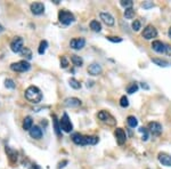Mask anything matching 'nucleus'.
Segmentation results:
<instances>
[{
	"label": "nucleus",
	"mask_w": 171,
	"mask_h": 169,
	"mask_svg": "<svg viewBox=\"0 0 171 169\" xmlns=\"http://www.w3.org/2000/svg\"><path fill=\"white\" fill-rule=\"evenodd\" d=\"M24 96H25V98L27 101L31 102V103H34V104L40 103L41 99H42V93L35 86H30L29 88H26L25 93H24Z\"/></svg>",
	"instance_id": "obj_1"
},
{
	"label": "nucleus",
	"mask_w": 171,
	"mask_h": 169,
	"mask_svg": "<svg viewBox=\"0 0 171 169\" xmlns=\"http://www.w3.org/2000/svg\"><path fill=\"white\" fill-rule=\"evenodd\" d=\"M58 19L64 25H70L72 22H74V15L67 11H60L58 13Z\"/></svg>",
	"instance_id": "obj_2"
},
{
	"label": "nucleus",
	"mask_w": 171,
	"mask_h": 169,
	"mask_svg": "<svg viewBox=\"0 0 171 169\" xmlns=\"http://www.w3.org/2000/svg\"><path fill=\"white\" fill-rule=\"evenodd\" d=\"M30 68H31L30 63L26 62V61H19V62L13 63L10 65V69L15 72H26L30 70Z\"/></svg>",
	"instance_id": "obj_3"
},
{
	"label": "nucleus",
	"mask_w": 171,
	"mask_h": 169,
	"mask_svg": "<svg viewBox=\"0 0 171 169\" xmlns=\"http://www.w3.org/2000/svg\"><path fill=\"white\" fill-rule=\"evenodd\" d=\"M98 119L105 124L110 125V126H114L116 124V120L114 119V116H112L111 113H108L107 111H101L98 113Z\"/></svg>",
	"instance_id": "obj_4"
},
{
	"label": "nucleus",
	"mask_w": 171,
	"mask_h": 169,
	"mask_svg": "<svg viewBox=\"0 0 171 169\" xmlns=\"http://www.w3.org/2000/svg\"><path fill=\"white\" fill-rule=\"evenodd\" d=\"M60 129L64 130L65 133H71L72 129H73V125H72L70 118H69V116H67L66 113L63 114V116H62V119L60 121Z\"/></svg>",
	"instance_id": "obj_5"
},
{
	"label": "nucleus",
	"mask_w": 171,
	"mask_h": 169,
	"mask_svg": "<svg viewBox=\"0 0 171 169\" xmlns=\"http://www.w3.org/2000/svg\"><path fill=\"white\" fill-rule=\"evenodd\" d=\"M24 41L21 37H15L10 42V49L14 53H21V50L24 48Z\"/></svg>",
	"instance_id": "obj_6"
},
{
	"label": "nucleus",
	"mask_w": 171,
	"mask_h": 169,
	"mask_svg": "<svg viewBox=\"0 0 171 169\" xmlns=\"http://www.w3.org/2000/svg\"><path fill=\"white\" fill-rule=\"evenodd\" d=\"M141 36H143V38H145L146 40H151V39H153V38H155L157 36V31L153 25H147L144 29Z\"/></svg>",
	"instance_id": "obj_7"
},
{
	"label": "nucleus",
	"mask_w": 171,
	"mask_h": 169,
	"mask_svg": "<svg viewBox=\"0 0 171 169\" xmlns=\"http://www.w3.org/2000/svg\"><path fill=\"white\" fill-rule=\"evenodd\" d=\"M86 45V40L83 38H74L72 39L70 42V46L72 49H75V50H79V49H82Z\"/></svg>",
	"instance_id": "obj_8"
},
{
	"label": "nucleus",
	"mask_w": 171,
	"mask_h": 169,
	"mask_svg": "<svg viewBox=\"0 0 171 169\" xmlns=\"http://www.w3.org/2000/svg\"><path fill=\"white\" fill-rule=\"evenodd\" d=\"M72 141L77 144V145H88V143H87V136L85 135H81V134H79V133H75L72 135Z\"/></svg>",
	"instance_id": "obj_9"
},
{
	"label": "nucleus",
	"mask_w": 171,
	"mask_h": 169,
	"mask_svg": "<svg viewBox=\"0 0 171 169\" xmlns=\"http://www.w3.org/2000/svg\"><path fill=\"white\" fill-rule=\"evenodd\" d=\"M115 138H116V142L119 145H123L127 141V135L124 130L122 128H116L115 129Z\"/></svg>",
	"instance_id": "obj_10"
},
{
	"label": "nucleus",
	"mask_w": 171,
	"mask_h": 169,
	"mask_svg": "<svg viewBox=\"0 0 171 169\" xmlns=\"http://www.w3.org/2000/svg\"><path fill=\"white\" fill-rule=\"evenodd\" d=\"M148 132L152 133L153 135L159 136L162 133V126L159 122H149L148 124Z\"/></svg>",
	"instance_id": "obj_11"
},
{
	"label": "nucleus",
	"mask_w": 171,
	"mask_h": 169,
	"mask_svg": "<svg viewBox=\"0 0 171 169\" xmlns=\"http://www.w3.org/2000/svg\"><path fill=\"white\" fill-rule=\"evenodd\" d=\"M101 19L103 21V22L106 24V25H108V27H112V25H114V23H115V19H114V17L110 14V13H101Z\"/></svg>",
	"instance_id": "obj_12"
},
{
	"label": "nucleus",
	"mask_w": 171,
	"mask_h": 169,
	"mask_svg": "<svg viewBox=\"0 0 171 169\" xmlns=\"http://www.w3.org/2000/svg\"><path fill=\"white\" fill-rule=\"evenodd\" d=\"M30 8H31V11L33 13L34 15H41L45 11V6H44V4H41V2H33V4H31Z\"/></svg>",
	"instance_id": "obj_13"
},
{
	"label": "nucleus",
	"mask_w": 171,
	"mask_h": 169,
	"mask_svg": "<svg viewBox=\"0 0 171 169\" xmlns=\"http://www.w3.org/2000/svg\"><path fill=\"white\" fill-rule=\"evenodd\" d=\"M64 105L67 108H78L81 105V101L77 97H69L64 101Z\"/></svg>",
	"instance_id": "obj_14"
},
{
	"label": "nucleus",
	"mask_w": 171,
	"mask_h": 169,
	"mask_svg": "<svg viewBox=\"0 0 171 169\" xmlns=\"http://www.w3.org/2000/svg\"><path fill=\"white\" fill-rule=\"evenodd\" d=\"M29 133H30L31 137L34 139H40L41 137H42V129H41L39 126H33V127L29 130Z\"/></svg>",
	"instance_id": "obj_15"
},
{
	"label": "nucleus",
	"mask_w": 171,
	"mask_h": 169,
	"mask_svg": "<svg viewBox=\"0 0 171 169\" xmlns=\"http://www.w3.org/2000/svg\"><path fill=\"white\" fill-rule=\"evenodd\" d=\"M88 73L91 75H98L102 73V66L98 63H93L88 68Z\"/></svg>",
	"instance_id": "obj_16"
},
{
	"label": "nucleus",
	"mask_w": 171,
	"mask_h": 169,
	"mask_svg": "<svg viewBox=\"0 0 171 169\" xmlns=\"http://www.w3.org/2000/svg\"><path fill=\"white\" fill-rule=\"evenodd\" d=\"M152 48H153V50H155L156 53H164L165 49H167V46L164 45L162 41L155 40V41H153V44H152Z\"/></svg>",
	"instance_id": "obj_17"
},
{
	"label": "nucleus",
	"mask_w": 171,
	"mask_h": 169,
	"mask_svg": "<svg viewBox=\"0 0 171 169\" xmlns=\"http://www.w3.org/2000/svg\"><path fill=\"white\" fill-rule=\"evenodd\" d=\"M157 158H159V161H160L163 166L171 167V155H169V154H167V153H160Z\"/></svg>",
	"instance_id": "obj_18"
},
{
	"label": "nucleus",
	"mask_w": 171,
	"mask_h": 169,
	"mask_svg": "<svg viewBox=\"0 0 171 169\" xmlns=\"http://www.w3.org/2000/svg\"><path fill=\"white\" fill-rule=\"evenodd\" d=\"M33 127V120L30 116H25V119L23 121V129L24 130H30L31 128Z\"/></svg>",
	"instance_id": "obj_19"
},
{
	"label": "nucleus",
	"mask_w": 171,
	"mask_h": 169,
	"mask_svg": "<svg viewBox=\"0 0 171 169\" xmlns=\"http://www.w3.org/2000/svg\"><path fill=\"white\" fill-rule=\"evenodd\" d=\"M52 124H54V129H55V134L58 137H60V135H62V133H60V121L57 120V118H56V116H52Z\"/></svg>",
	"instance_id": "obj_20"
},
{
	"label": "nucleus",
	"mask_w": 171,
	"mask_h": 169,
	"mask_svg": "<svg viewBox=\"0 0 171 169\" xmlns=\"http://www.w3.org/2000/svg\"><path fill=\"white\" fill-rule=\"evenodd\" d=\"M90 29L93 31H95V32H101L102 31L101 23L98 22V21H96V19H94V21L90 22Z\"/></svg>",
	"instance_id": "obj_21"
},
{
	"label": "nucleus",
	"mask_w": 171,
	"mask_h": 169,
	"mask_svg": "<svg viewBox=\"0 0 171 169\" xmlns=\"http://www.w3.org/2000/svg\"><path fill=\"white\" fill-rule=\"evenodd\" d=\"M71 61H72V63L74 64L75 66H82V64H83V60L78 55H72Z\"/></svg>",
	"instance_id": "obj_22"
},
{
	"label": "nucleus",
	"mask_w": 171,
	"mask_h": 169,
	"mask_svg": "<svg viewBox=\"0 0 171 169\" xmlns=\"http://www.w3.org/2000/svg\"><path fill=\"white\" fill-rule=\"evenodd\" d=\"M127 122H128V125H129L131 128H136L138 126L137 118H135L134 116H128V118H127Z\"/></svg>",
	"instance_id": "obj_23"
},
{
	"label": "nucleus",
	"mask_w": 171,
	"mask_h": 169,
	"mask_svg": "<svg viewBox=\"0 0 171 169\" xmlns=\"http://www.w3.org/2000/svg\"><path fill=\"white\" fill-rule=\"evenodd\" d=\"M48 47V42L46 41V40H42L40 42V45H39V48H38V53L40 54V55H44L46 53V49Z\"/></svg>",
	"instance_id": "obj_24"
},
{
	"label": "nucleus",
	"mask_w": 171,
	"mask_h": 169,
	"mask_svg": "<svg viewBox=\"0 0 171 169\" xmlns=\"http://www.w3.org/2000/svg\"><path fill=\"white\" fill-rule=\"evenodd\" d=\"M21 55H22L23 57H25L26 60H31L32 58V52H31V49L26 48V47H24V48L21 50Z\"/></svg>",
	"instance_id": "obj_25"
},
{
	"label": "nucleus",
	"mask_w": 171,
	"mask_h": 169,
	"mask_svg": "<svg viewBox=\"0 0 171 169\" xmlns=\"http://www.w3.org/2000/svg\"><path fill=\"white\" fill-rule=\"evenodd\" d=\"M152 62L153 63H155L156 65H159V66H162V68H165L169 65V62L165 60H160V58H152Z\"/></svg>",
	"instance_id": "obj_26"
},
{
	"label": "nucleus",
	"mask_w": 171,
	"mask_h": 169,
	"mask_svg": "<svg viewBox=\"0 0 171 169\" xmlns=\"http://www.w3.org/2000/svg\"><path fill=\"white\" fill-rule=\"evenodd\" d=\"M69 82H70V86L72 87L73 89H80V88H81V83L79 82L77 79H74V78H71V79L69 80Z\"/></svg>",
	"instance_id": "obj_27"
},
{
	"label": "nucleus",
	"mask_w": 171,
	"mask_h": 169,
	"mask_svg": "<svg viewBox=\"0 0 171 169\" xmlns=\"http://www.w3.org/2000/svg\"><path fill=\"white\" fill-rule=\"evenodd\" d=\"M99 141V138L97 136H87V143L88 145H95Z\"/></svg>",
	"instance_id": "obj_28"
},
{
	"label": "nucleus",
	"mask_w": 171,
	"mask_h": 169,
	"mask_svg": "<svg viewBox=\"0 0 171 169\" xmlns=\"http://www.w3.org/2000/svg\"><path fill=\"white\" fill-rule=\"evenodd\" d=\"M124 17L128 19H131L135 17V11L132 9V8H128V9H126L124 11Z\"/></svg>",
	"instance_id": "obj_29"
},
{
	"label": "nucleus",
	"mask_w": 171,
	"mask_h": 169,
	"mask_svg": "<svg viewBox=\"0 0 171 169\" xmlns=\"http://www.w3.org/2000/svg\"><path fill=\"white\" fill-rule=\"evenodd\" d=\"M138 90V85L136 82L131 83L130 86L127 88V91H128V94H134V93H136Z\"/></svg>",
	"instance_id": "obj_30"
},
{
	"label": "nucleus",
	"mask_w": 171,
	"mask_h": 169,
	"mask_svg": "<svg viewBox=\"0 0 171 169\" xmlns=\"http://www.w3.org/2000/svg\"><path fill=\"white\" fill-rule=\"evenodd\" d=\"M120 4H121V6H122V7H124L126 9H128V8L132 7L134 2H132L131 0H121V1H120Z\"/></svg>",
	"instance_id": "obj_31"
},
{
	"label": "nucleus",
	"mask_w": 171,
	"mask_h": 169,
	"mask_svg": "<svg viewBox=\"0 0 171 169\" xmlns=\"http://www.w3.org/2000/svg\"><path fill=\"white\" fill-rule=\"evenodd\" d=\"M139 133L143 134V141H147V139H148V129L141 127V128H139Z\"/></svg>",
	"instance_id": "obj_32"
},
{
	"label": "nucleus",
	"mask_w": 171,
	"mask_h": 169,
	"mask_svg": "<svg viewBox=\"0 0 171 169\" xmlns=\"http://www.w3.org/2000/svg\"><path fill=\"white\" fill-rule=\"evenodd\" d=\"M120 105L122 108H128L129 106V101H128V97L127 96H122L120 98Z\"/></svg>",
	"instance_id": "obj_33"
},
{
	"label": "nucleus",
	"mask_w": 171,
	"mask_h": 169,
	"mask_svg": "<svg viewBox=\"0 0 171 169\" xmlns=\"http://www.w3.org/2000/svg\"><path fill=\"white\" fill-rule=\"evenodd\" d=\"M5 86L7 87V88H9V89H14L16 87L15 82H14V80L11 79H6V81H5Z\"/></svg>",
	"instance_id": "obj_34"
},
{
	"label": "nucleus",
	"mask_w": 171,
	"mask_h": 169,
	"mask_svg": "<svg viewBox=\"0 0 171 169\" xmlns=\"http://www.w3.org/2000/svg\"><path fill=\"white\" fill-rule=\"evenodd\" d=\"M131 27H132V30L134 31H139L140 30V22L139 21H137V19H135L134 22H132V24H131Z\"/></svg>",
	"instance_id": "obj_35"
},
{
	"label": "nucleus",
	"mask_w": 171,
	"mask_h": 169,
	"mask_svg": "<svg viewBox=\"0 0 171 169\" xmlns=\"http://www.w3.org/2000/svg\"><path fill=\"white\" fill-rule=\"evenodd\" d=\"M67 65H69V61H67V58L65 56H63L62 58H60V68H67Z\"/></svg>",
	"instance_id": "obj_36"
},
{
	"label": "nucleus",
	"mask_w": 171,
	"mask_h": 169,
	"mask_svg": "<svg viewBox=\"0 0 171 169\" xmlns=\"http://www.w3.org/2000/svg\"><path fill=\"white\" fill-rule=\"evenodd\" d=\"M107 40L112 42H121L122 41V38L120 37H107Z\"/></svg>",
	"instance_id": "obj_37"
},
{
	"label": "nucleus",
	"mask_w": 171,
	"mask_h": 169,
	"mask_svg": "<svg viewBox=\"0 0 171 169\" xmlns=\"http://www.w3.org/2000/svg\"><path fill=\"white\" fill-rule=\"evenodd\" d=\"M6 152H8L9 153V155H10V158H14V155H16L15 152H13V151L9 149V147H6Z\"/></svg>",
	"instance_id": "obj_38"
},
{
	"label": "nucleus",
	"mask_w": 171,
	"mask_h": 169,
	"mask_svg": "<svg viewBox=\"0 0 171 169\" xmlns=\"http://www.w3.org/2000/svg\"><path fill=\"white\" fill-rule=\"evenodd\" d=\"M144 6V8H149V7H153V2L152 1H147V2H145V4L143 5Z\"/></svg>",
	"instance_id": "obj_39"
},
{
	"label": "nucleus",
	"mask_w": 171,
	"mask_h": 169,
	"mask_svg": "<svg viewBox=\"0 0 171 169\" xmlns=\"http://www.w3.org/2000/svg\"><path fill=\"white\" fill-rule=\"evenodd\" d=\"M65 165H67V161H66V160H64L63 162H60V163H58V169L64 168V167H65Z\"/></svg>",
	"instance_id": "obj_40"
},
{
	"label": "nucleus",
	"mask_w": 171,
	"mask_h": 169,
	"mask_svg": "<svg viewBox=\"0 0 171 169\" xmlns=\"http://www.w3.org/2000/svg\"><path fill=\"white\" fill-rule=\"evenodd\" d=\"M30 169H41V168H40V167H39L38 165H32V166L30 167Z\"/></svg>",
	"instance_id": "obj_41"
},
{
	"label": "nucleus",
	"mask_w": 171,
	"mask_h": 169,
	"mask_svg": "<svg viewBox=\"0 0 171 169\" xmlns=\"http://www.w3.org/2000/svg\"><path fill=\"white\" fill-rule=\"evenodd\" d=\"M141 87H143V88H145V89H148V86L145 85V83H141Z\"/></svg>",
	"instance_id": "obj_42"
},
{
	"label": "nucleus",
	"mask_w": 171,
	"mask_h": 169,
	"mask_svg": "<svg viewBox=\"0 0 171 169\" xmlns=\"http://www.w3.org/2000/svg\"><path fill=\"white\" fill-rule=\"evenodd\" d=\"M2 31H4V27L0 24V32H2Z\"/></svg>",
	"instance_id": "obj_43"
},
{
	"label": "nucleus",
	"mask_w": 171,
	"mask_h": 169,
	"mask_svg": "<svg viewBox=\"0 0 171 169\" xmlns=\"http://www.w3.org/2000/svg\"><path fill=\"white\" fill-rule=\"evenodd\" d=\"M168 34H169V37L171 38V27L169 29V31H168Z\"/></svg>",
	"instance_id": "obj_44"
}]
</instances>
